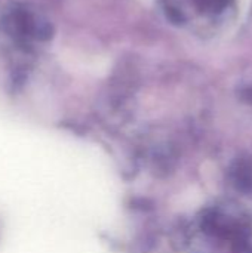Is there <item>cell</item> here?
<instances>
[{
	"label": "cell",
	"mask_w": 252,
	"mask_h": 253,
	"mask_svg": "<svg viewBox=\"0 0 252 253\" xmlns=\"http://www.w3.org/2000/svg\"><path fill=\"white\" fill-rule=\"evenodd\" d=\"M233 181L242 191L252 188V166L247 160H238L233 168Z\"/></svg>",
	"instance_id": "1"
},
{
	"label": "cell",
	"mask_w": 252,
	"mask_h": 253,
	"mask_svg": "<svg viewBox=\"0 0 252 253\" xmlns=\"http://www.w3.org/2000/svg\"><path fill=\"white\" fill-rule=\"evenodd\" d=\"M241 1H242L244 7H247V6H248V3H250V0H241Z\"/></svg>",
	"instance_id": "2"
},
{
	"label": "cell",
	"mask_w": 252,
	"mask_h": 253,
	"mask_svg": "<svg viewBox=\"0 0 252 253\" xmlns=\"http://www.w3.org/2000/svg\"><path fill=\"white\" fill-rule=\"evenodd\" d=\"M144 1H150V0H144Z\"/></svg>",
	"instance_id": "3"
}]
</instances>
